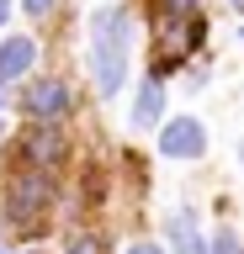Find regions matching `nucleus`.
<instances>
[{
    "mask_svg": "<svg viewBox=\"0 0 244 254\" xmlns=\"http://www.w3.org/2000/svg\"><path fill=\"white\" fill-rule=\"evenodd\" d=\"M90 74L101 95H117L128 79V11H96L90 16Z\"/></svg>",
    "mask_w": 244,
    "mask_h": 254,
    "instance_id": "1",
    "label": "nucleus"
},
{
    "mask_svg": "<svg viewBox=\"0 0 244 254\" xmlns=\"http://www.w3.org/2000/svg\"><path fill=\"white\" fill-rule=\"evenodd\" d=\"M234 11H244V0H234Z\"/></svg>",
    "mask_w": 244,
    "mask_h": 254,
    "instance_id": "16",
    "label": "nucleus"
},
{
    "mask_svg": "<svg viewBox=\"0 0 244 254\" xmlns=\"http://www.w3.org/2000/svg\"><path fill=\"white\" fill-rule=\"evenodd\" d=\"M53 201V186H48V175L43 170H27L11 180V190H5V212H11V222L16 228H37L43 222V212H48Z\"/></svg>",
    "mask_w": 244,
    "mask_h": 254,
    "instance_id": "2",
    "label": "nucleus"
},
{
    "mask_svg": "<svg viewBox=\"0 0 244 254\" xmlns=\"http://www.w3.org/2000/svg\"><path fill=\"white\" fill-rule=\"evenodd\" d=\"M160 111H164V85L149 74V85L138 90V106H133V127H154V122H160Z\"/></svg>",
    "mask_w": 244,
    "mask_h": 254,
    "instance_id": "8",
    "label": "nucleus"
},
{
    "mask_svg": "<svg viewBox=\"0 0 244 254\" xmlns=\"http://www.w3.org/2000/svg\"><path fill=\"white\" fill-rule=\"evenodd\" d=\"M239 159H244V143H239Z\"/></svg>",
    "mask_w": 244,
    "mask_h": 254,
    "instance_id": "17",
    "label": "nucleus"
},
{
    "mask_svg": "<svg viewBox=\"0 0 244 254\" xmlns=\"http://www.w3.org/2000/svg\"><path fill=\"white\" fill-rule=\"evenodd\" d=\"M212 254H239V238H234V233H218V244H212Z\"/></svg>",
    "mask_w": 244,
    "mask_h": 254,
    "instance_id": "11",
    "label": "nucleus"
},
{
    "mask_svg": "<svg viewBox=\"0 0 244 254\" xmlns=\"http://www.w3.org/2000/svg\"><path fill=\"white\" fill-rule=\"evenodd\" d=\"M128 254H164V249H160V244H133Z\"/></svg>",
    "mask_w": 244,
    "mask_h": 254,
    "instance_id": "13",
    "label": "nucleus"
},
{
    "mask_svg": "<svg viewBox=\"0 0 244 254\" xmlns=\"http://www.w3.org/2000/svg\"><path fill=\"white\" fill-rule=\"evenodd\" d=\"M202 148H207V132H202L196 122H186V117L160 132V154H170V159H196Z\"/></svg>",
    "mask_w": 244,
    "mask_h": 254,
    "instance_id": "4",
    "label": "nucleus"
},
{
    "mask_svg": "<svg viewBox=\"0 0 244 254\" xmlns=\"http://www.w3.org/2000/svg\"><path fill=\"white\" fill-rule=\"evenodd\" d=\"M32 59H37L32 37H11V43H0V74H5V79L27 74V69H32Z\"/></svg>",
    "mask_w": 244,
    "mask_h": 254,
    "instance_id": "7",
    "label": "nucleus"
},
{
    "mask_svg": "<svg viewBox=\"0 0 244 254\" xmlns=\"http://www.w3.org/2000/svg\"><path fill=\"white\" fill-rule=\"evenodd\" d=\"M27 111L32 117H64L69 111V85L64 79H37L27 90Z\"/></svg>",
    "mask_w": 244,
    "mask_h": 254,
    "instance_id": "5",
    "label": "nucleus"
},
{
    "mask_svg": "<svg viewBox=\"0 0 244 254\" xmlns=\"http://www.w3.org/2000/svg\"><path fill=\"white\" fill-rule=\"evenodd\" d=\"M170 238H175L180 254H207V244H202V233H196L191 212H175V217H170Z\"/></svg>",
    "mask_w": 244,
    "mask_h": 254,
    "instance_id": "9",
    "label": "nucleus"
},
{
    "mask_svg": "<svg viewBox=\"0 0 244 254\" xmlns=\"http://www.w3.org/2000/svg\"><path fill=\"white\" fill-rule=\"evenodd\" d=\"M160 16H196V0H160Z\"/></svg>",
    "mask_w": 244,
    "mask_h": 254,
    "instance_id": "10",
    "label": "nucleus"
},
{
    "mask_svg": "<svg viewBox=\"0 0 244 254\" xmlns=\"http://www.w3.org/2000/svg\"><path fill=\"white\" fill-rule=\"evenodd\" d=\"M64 154H69V143H64V132H59V127H37L32 138H27V159H32L37 170H53Z\"/></svg>",
    "mask_w": 244,
    "mask_h": 254,
    "instance_id": "6",
    "label": "nucleus"
},
{
    "mask_svg": "<svg viewBox=\"0 0 244 254\" xmlns=\"http://www.w3.org/2000/svg\"><path fill=\"white\" fill-rule=\"evenodd\" d=\"M0 254H11V249H0Z\"/></svg>",
    "mask_w": 244,
    "mask_h": 254,
    "instance_id": "18",
    "label": "nucleus"
},
{
    "mask_svg": "<svg viewBox=\"0 0 244 254\" xmlns=\"http://www.w3.org/2000/svg\"><path fill=\"white\" fill-rule=\"evenodd\" d=\"M69 254H101V244H96V238H75V244H69Z\"/></svg>",
    "mask_w": 244,
    "mask_h": 254,
    "instance_id": "12",
    "label": "nucleus"
},
{
    "mask_svg": "<svg viewBox=\"0 0 244 254\" xmlns=\"http://www.w3.org/2000/svg\"><path fill=\"white\" fill-rule=\"evenodd\" d=\"M48 5H53V0H27V11H32V16H43Z\"/></svg>",
    "mask_w": 244,
    "mask_h": 254,
    "instance_id": "14",
    "label": "nucleus"
},
{
    "mask_svg": "<svg viewBox=\"0 0 244 254\" xmlns=\"http://www.w3.org/2000/svg\"><path fill=\"white\" fill-rule=\"evenodd\" d=\"M164 32H160V59H154V79L170 74L186 53H191V43L202 37V16H160Z\"/></svg>",
    "mask_w": 244,
    "mask_h": 254,
    "instance_id": "3",
    "label": "nucleus"
},
{
    "mask_svg": "<svg viewBox=\"0 0 244 254\" xmlns=\"http://www.w3.org/2000/svg\"><path fill=\"white\" fill-rule=\"evenodd\" d=\"M5 11H11V0H0V21H5Z\"/></svg>",
    "mask_w": 244,
    "mask_h": 254,
    "instance_id": "15",
    "label": "nucleus"
}]
</instances>
